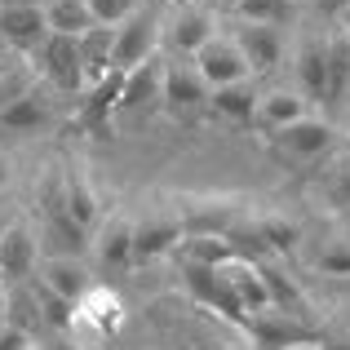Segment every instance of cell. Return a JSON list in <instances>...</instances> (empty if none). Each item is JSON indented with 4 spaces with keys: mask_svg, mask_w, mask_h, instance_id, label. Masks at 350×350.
<instances>
[{
    "mask_svg": "<svg viewBox=\"0 0 350 350\" xmlns=\"http://www.w3.org/2000/svg\"><path fill=\"white\" fill-rule=\"evenodd\" d=\"M213 31L217 14L200 0H169V14H160V44H169L178 58H191Z\"/></svg>",
    "mask_w": 350,
    "mask_h": 350,
    "instance_id": "obj_1",
    "label": "cell"
},
{
    "mask_svg": "<svg viewBox=\"0 0 350 350\" xmlns=\"http://www.w3.org/2000/svg\"><path fill=\"white\" fill-rule=\"evenodd\" d=\"M151 58H160V14L142 5L120 27H111V67L116 71H133V67H142V62H151Z\"/></svg>",
    "mask_w": 350,
    "mask_h": 350,
    "instance_id": "obj_2",
    "label": "cell"
},
{
    "mask_svg": "<svg viewBox=\"0 0 350 350\" xmlns=\"http://www.w3.org/2000/svg\"><path fill=\"white\" fill-rule=\"evenodd\" d=\"M160 111L173 120H191L208 111V85L200 80V71L191 67V58H173L160 71Z\"/></svg>",
    "mask_w": 350,
    "mask_h": 350,
    "instance_id": "obj_3",
    "label": "cell"
},
{
    "mask_svg": "<svg viewBox=\"0 0 350 350\" xmlns=\"http://www.w3.org/2000/svg\"><path fill=\"white\" fill-rule=\"evenodd\" d=\"M333 137H337V129L328 124V120L301 116V120H293V124H284L280 133H271L266 142H271V151L280 155L284 164H310V160L333 151Z\"/></svg>",
    "mask_w": 350,
    "mask_h": 350,
    "instance_id": "obj_4",
    "label": "cell"
},
{
    "mask_svg": "<svg viewBox=\"0 0 350 350\" xmlns=\"http://www.w3.org/2000/svg\"><path fill=\"white\" fill-rule=\"evenodd\" d=\"M80 36H44V44L31 53V67L40 80H49L53 89H62V94H80L85 89V71H80Z\"/></svg>",
    "mask_w": 350,
    "mask_h": 350,
    "instance_id": "obj_5",
    "label": "cell"
},
{
    "mask_svg": "<svg viewBox=\"0 0 350 350\" xmlns=\"http://www.w3.org/2000/svg\"><path fill=\"white\" fill-rule=\"evenodd\" d=\"M178 217L187 235H231V226H239L248 213L235 196H187L178 200Z\"/></svg>",
    "mask_w": 350,
    "mask_h": 350,
    "instance_id": "obj_6",
    "label": "cell"
},
{
    "mask_svg": "<svg viewBox=\"0 0 350 350\" xmlns=\"http://www.w3.org/2000/svg\"><path fill=\"white\" fill-rule=\"evenodd\" d=\"M182 217L178 204H151L146 213L133 217V262H151L160 253H173L182 244Z\"/></svg>",
    "mask_w": 350,
    "mask_h": 350,
    "instance_id": "obj_7",
    "label": "cell"
},
{
    "mask_svg": "<svg viewBox=\"0 0 350 350\" xmlns=\"http://www.w3.org/2000/svg\"><path fill=\"white\" fill-rule=\"evenodd\" d=\"M191 67L200 71V80H204L208 89H222V85H235V80H248L244 53H239V44L231 40V31H222V27H217V31L208 36L196 53H191Z\"/></svg>",
    "mask_w": 350,
    "mask_h": 350,
    "instance_id": "obj_8",
    "label": "cell"
},
{
    "mask_svg": "<svg viewBox=\"0 0 350 350\" xmlns=\"http://www.w3.org/2000/svg\"><path fill=\"white\" fill-rule=\"evenodd\" d=\"M40 262V239L27 217H14L0 235V284H27Z\"/></svg>",
    "mask_w": 350,
    "mask_h": 350,
    "instance_id": "obj_9",
    "label": "cell"
},
{
    "mask_svg": "<svg viewBox=\"0 0 350 350\" xmlns=\"http://www.w3.org/2000/svg\"><path fill=\"white\" fill-rule=\"evenodd\" d=\"M231 40L239 44V53H244L248 76H266V71H275L284 62V53H288V36H284V27H266V23H239L231 31Z\"/></svg>",
    "mask_w": 350,
    "mask_h": 350,
    "instance_id": "obj_10",
    "label": "cell"
},
{
    "mask_svg": "<svg viewBox=\"0 0 350 350\" xmlns=\"http://www.w3.org/2000/svg\"><path fill=\"white\" fill-rule=\"evenodd\" d=\"M49 36L40 5H0V44L14 49L18 58H31Z\"/></svg>",
    "mask_w": 350,
    "mask_h": 350,
    "instance_id": "obj_11",
    "label": "cell"
},
{
    "mask_svg": "<svg viewBox=\"0 0 350 350\" xmlns=\"http://www.w3.org/2000/svg\"><path fill=\"white\" fill-rule=\"evenodd\" d=\"M89 253L98 257L103 271H129L133 266V217L129 213H103V222L89 235Z\"/></svg>",
    "mask_w": 350,
    "mask_h": 350,
    "instance_id": "obj_12",
    "label": "cell"
},
{
    "mask_svg": "<svg viewBox=\"0 0 350 350\" xmlns=\"http://www.w3.org/2000/svg\"><path fill=\"white\" fill-rule=\"evenodd\" d=\"M31 280H40L49 293H58V297L67 301H80L89 288H94V266L85 262V257H40L31 271Z\"/></svg>",
    "mask_w": 350,
    "mask_h": 350,
    "instance_id": "obj_13",
    "label": "cell"
},
{
    "mask_svg": "<svg viewBox=\"0 0 350 350\" xmlns=\"http://www.w3.org/2000/svg\"><path fill=\"white\" fill-rule=\"evenodd\" d=\"M62 208H67V217L76 226H85L89 235L103 222V200H98V187H94L85 164H67V169H62Z\"/></svg>",
    "mask_w": 350,
    "mask_h": 350,
    "instance_id": "obj_14",
    "label": "cell"
},
{
    "mask_svg": "<svg viewBox=\"0 0 350 350\" xmlns=\"http://www.w3.org/2000/svg\"><path fill=\"white\" fill-rule=\"evenodd\" d=\"M244 324H248V333H253V342L262 350H293V346L310 342V333L301 328V315H288V310H280V306L257 310V315H248Z\"/></svg>",
    "mask_w": 350,
    "mask_h": 350,
    "instance_id": "obj_15",
    "label": "cell"
},
{
    "mask_svg": "<svg viewBox=\"0 0 350 350\" xmlns=\"http://www.w3.org/2000/svg\"><path fill=\"white\" fill-rule=\"evenodd\" d=\"M120 80H124V71L111 67V76H103L98 85H89V98L76 107V116H71V129H80V133H111V116H116V98H120Z\"/></svg>",
    "mask_w": 350,
    "mask_h": 350,
    "instance_id": "obj_16",
    "label": "cell"
},
{
    "mask_svg": "<svg viewBox=\"0 0 350 350\" xmlns=\"http://www.w3.org/2000/svg\"><path fill=\"white\" fill-rule=\"evenodd\" d=\"M310 116V98L301 94V89H266V94H257V107H253V120L248 124H257V133H280L284 124H293V120Z\"/></svg>",
    "mask_w": 350,
    "mask_h": 350,
    "instance_id": "obj_17",
    "label": "cell"
},
{
    "mask_svg": "<svg viewBox=\"0 0 350 350\" xmlns=\"http://www.w3.org/2000/svg\"><path fill=\"white\" fill-rule=\"evenodd\" d=\"M160 71H164V58H151V62H142V67L124 71L116 111H137V116L160 111Z\"/></svg>",
    "mask_w": 350,
    "mask_h": 350,
    "instance_id": "obj_18",
    "label": "cell"
},
{
    "mask_svg": "<svg viewBox=\"0 0 350 350\" xmlns=\"http://www.w3.org/2000/svg\"><path fill=\"white\" fill-rule=\"evenodd\" d=\"M293 67H297V89L306 98H324L328 85V36H301L293 49Z\"/></svg>",
    "mask_w": 350,
    "mask_h": 350,
    "instance_id": "obj_19",
    "label": "cell"
},
{
    "mask_svg": "<svg viewBox=\"0 0 350 350\" xmlns=\"http://www.w3.org/2000/svg\"><path fill=\"white\" fill-rule=\"evenodd\" d=\"M76 324H89L103 337L120 333V328H124V306H120V297L107 288V284H94V288L76 301Z\"/></svg>",
    "mask_w": 350,
    "mask_h": 350,
    "instance_id": "obj_20",
    "label": "cell"
},
{
    "mask_svg": "<svg viewBox=\"0 0 350 350\" xmlns=\"http://www.w3.org/2000/svg\"><path fill=\"white\" fill-rule=\"evenodd\" d=\"M253 107H257L253 76H248V80H235V85H222V89H208V111L222 116V120L248 124V120H253Z\"/></svg>",
    "mask_w": 350,
    "mask_h": 350,
    "instance_id": "obj_21",
    "label": "cell"
},
{
    "mask_svg": "<svg viewBox=\"0 0 350 350\" xmlns=\"http://www.w3.org/2000/svg\"><path fill=\"white\" fill-rule=\"evenodd\" d=\"M80 71H85V89L111 76V27H89L80 36Z\"/></svg>",
    "mask_w": 350,
    "mask_h": 350,
    "instance_id": "obj_22",
    "label": "cell"
},
{
    "mask_svg": "<svg viewBox=\"0 0 350 350\" xmlns=\"http://www.w3.org/2000/svg\"><path fill=\"white\" fill-rule=\"evenodd\" d=\"M27 288H31L36 310H40V328H58V333H71V328H76V301L49 293L40 280H27Z\"/></svg>",
    "mask_w": 350,
    "mask_h": 350,
    "instance_id": "obj_23",
    "label": "cell"
},
{
    "mask_svg": "<svg viewBox=\"0 0 350 350\" xmlns=\"http://www.w3.org/2000/svg\"><path fill=\"white\" fill-rule=\"evenodd\" d=\"M40 9H44V23H49L53 36H85L94 27L85 0H44Z\"/></svg>",
    "mask_w": 350,
    "mask_h": 350,
    "instance_id": "obj_24",
    "label": "cell"
},
{
    "mask_svg": "<svg viewBox=\"0 0 350 350\" xmlns=\"http://www.w3.org/2000/svg\"><path fill=\"white\" fill-rule=\"evenodd\" d=\"M44 120H49V103H44L40 85H36L27 98H18L9 111H0V124L14 129V133H31V129H40V124H44Z\"/></svg>",
    "mask_w": 350,
    "mask_h": 350,
    "instance_id": "obj_25",
    "label": "cell"
},
{
    "mask_svg": "<svg viewBox=\"0 0 350 350\" xmlns=\"http://www.w3.org/2000/svg\"><path fill=\"white\" fill-rule=\"evenodd\" d=\"M36 85H40V76H36V67H31L27 58L0 67V111H9V107H14L18 98H27Z\"/></svg>",
    "mask_w": 350,
    "mask_h": 350,
    "instance_id": "obj_26",
    "label": "cell"
},
{
    "mask_svg": "<svg viewBox=\"0 0 350 350\" xmlns=\"http://www.w3.org/2000/svg\"><path fill=\"white\" fill-rule=\"evenodd\" d=\"M350 85V36H328V85H324V103L342 98Z\"/></svg>",
    "mask_w": 350,
    "mask_h": 350,
    "instance_id": "obj_27",
    "label": "cell"
},
{
    "mask_svg": "<svg viewBox=\"0 0 350 350\" xmlns=\"http://www.w3.org/2000/svg\"><path fill=\"white\" fill-rule=\"evenodd\" d=\"M293 0H239L235 18L239 23H266V27H284L288 31V18H293Z\"/></svg>",
    "mask_w": 350,
    "mask_h": 350,
    "instance_id": "obj_28",
    "label": "cell"
},
{
    "mask_svg": "<svg viewBox=\"0 0 350 350\" xmlns=\"http://www.w3.org/2000/svg\"><path fill=\"white\" fill-rule=\"evenodd\" d=\"M253 226H257V239L266 244V253H288V248L301 239L297 222H288V217H275V213H257Z\"/></svg>",
    "mask_w": 350,
    "mask_h": 350,
    "instance_id": "obj_29",
    "label": "cell"
},
{
    "mask_svg": "<svg viewBox=\"0 0 350 350\" xmlns=\"http://www.w3.org/2000/svg\"><path fill=\"white\" fill-rule=\"evenodd\" d=\"M142 5H146V0H85L94 27H120L129 14H137Z\"/></svg>",
    "mask_w": 350,
    "mask_h": 350,
    "instance_id": "obj_30",
    "label": "cell"
},
{
    "mask_svg": "<svg viewBox=\"0 0 350 350\" xmlns=\"http://www.w3.org/2000/svg\"><path fill=\"white\" fill-rule=\"evenodd\" d=\"M315 266L324 275H350V239H328V244L319 248Z\"/></svg>",
    "mask_w": 350,
    "mask_h": 350,
    "instance_id": "obj_31",
    "label": "cell"
},
{
    "mask_svg": "<svg viewBox=\"0 0 350 350\" xmlns=\"http://www.w3.org/2000/svg\"><path fill=\"white\" fill-rule=\"evenodd\" d=\"M0 350H36V342H31V333H23V328L0 319Z\"/></svg>",
    "mask_w": 350,
    "mask_h": 350,
    "instance_id": "obj_32",
    "label": "cell"
},
{
    "mask_svg": "<svg viewBox=\"0 0 350 350\" xmlns=\"http://www.w3.org/2000/svg\"><path fill=\"white\" fill-rule=\"evenodd\" d=\"M315 9L324 18H337V14H346V9H350V0H315Z\"/></svg>",
    "mask_w": 350,
    "mask_h": 350,
    "instance_id": "obj_33",
    "label": "cell"
},
{
    "mask_svg": "<svg viewBox=\"0 0 350 350\" xmlns=\"http://www.w3.org/2000/svg\"><path fill=\"white\" fill-rule=\"evenodd\" d=\"M9 178H14V160H9L5 151H0V196H5V187H9Z\"/></svg>",
    "mask_w": 350,
    "mask_h": 350,
    "instance_id": "obj_34",
    "label": "cell"
},
{
    "mask_svg": "<svg viewBox=\"0 0 350 350\" xmlns=\"http://www.w3.org/2000/svg\"><path fill=\"white\" fill-rule=\"evenodd\" d=\"M200 5H208L213 14H235V5H239V0H200Z\"/></svg>",
    "mask_w": 350,
    "mask_h": 350,
    "instance_id": "obj_35",
    "label": "cell"
},
{
    "mask_svg": "<svg viewBox=\"0 0 350 350\" xmlns=\"http://www.w3.org/2000/svg\"><path fill=\"white\" fill-rule=\"evenodd\" d=\"M14 217H18V213H14V204H9V200L0 196V235H5V226L14 222Z\"/></svg>",
    "mask_w": 350,
    "mask_h": 350,
    "instance_id": "obj_36",
    "label": "cell"
},
{
    "mask_svg": "<svg viewBox=\"0 0 350 350\" xmlns=\"http://www.w3.org/2000/svg\"><path fill=\"white\" fill-rule=\"evenodd\" d=\"M342 328H350V310H346V315H342Z\"/></svg>",
    "mask_w": 350,
    "mask_h": 350,
    "instance_id": "obj_37",
    "label": "cell"
},
{
    "mask_svg": "<svg viewBox=\"0 0 350 350\" xmlns=\"http://www.w3.org/2000/svg\"><path fill=\"white\" fill-rule=\"evenodd\" d=\"M0 301H5V284H0Z\"/></svg>",
    "mask_w": 350,
    "mask_h": 350,
    "instance_id": "obj_38",
    "label": "cell"
},
{
    "mask_svg": "<svg viewBox=\"0 0 350 350\" xmlns=\"http://www.w3.org/2000/svg\"><path fill=\"white\" fill-rule=\"evenodd\" d=\"M293 5H297V0H293Z\"/></svg>",
    "mask_w": 350,
    "mask_h": 350,
    "instance_id": "obj_39",
    "label": "cell"
}]
</instances>
